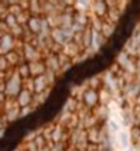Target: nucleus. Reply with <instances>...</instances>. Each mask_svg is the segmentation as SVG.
<instances>
[{
  "label": "nucleus",
  "mask_w": 140,
  "mask_h": 151,
  "mask_svg": "<svg viewBox=\"0 0 140 151\" xmlns=\"http://www.w3.org/2000/svg\"><path fill=\"white\" fill-rule=\"evenodd\" d=\"M80 102H81V104L87 109V110L93 111V110H95V109L100 104L99 91L92 89V88H84V89L81 91Z\"/></svg>",
  "instance_id": "f257e3e1"
},
{
  "label": "nucleus",
  "mask_w": 140,
  "mask_h": 151,
  "mask_svg": "<svg viewBox=\"0 0 140 151\" xmlns=\"http://www.w3.org/2000/svg\"><path fill=\"white\" fill-rule=\"evenodd\" d=\"M22 41H18L11 33H1L0 36V52L1 55H6L8 52H12L18 50Z\"/></svg>",
  "instance_id": "f03ea898"
},
{
  "label": "nucleus",
  "mask_w": 140,
  "mask_h": 151,
  "mask_svg": "<svg viewBox=\"0 0 140 151\" xmlns=\"http://www.w3.org/2000/svg\"><path fill=\"white\" fill-rule=\"evenodd\" d=\"M33 102H34V92L30 91V89L26 87L21 91V93L15 99V103L18 104L21 109L30 107V106H33Z\"/></svg>",
  "instance_id": "7ed1b4c3"
},
{
  "label": "nucleus",
  "mask_w": 140,
  "mask_h": 151,
  "mask_svg": "<svg viewBox=\"0 0 140 151\" xmlns=\"http://www.w3.org/2000/svg\"><path fill=\"white\" fill-rule=\"evenodd\" d=\"M44 63L47 66L48 72H54L56 74L62 73V68H60V62H59V56L58 54H54V52H48L44 55Z\"/></svg>",
  "instance_id": "20e7f679"
},
{
  "label": "nucleus",
  "mask_w": 140,
  "mask_h": 151,
  "mask_svg": "<svg viewBox=\"0 0 140 151\" xmlns=\"http://www.w3.org/2000/svg\"><path fill=\"white\" fill-rule=\"evenodd\" d=\"M110 8L107 6V1H93L91 7V14L92 17L100 18V19H107Z\"/></svg>",
  "instance_id": "39448f33"
},
{
  "label": "nucleus",
  "mask_w": 140,
  "mask_h": 151,
  "mask_svg": "<svg viewBox=\"0 0 140 151\" xmlns=\"http://www.w3.org/2000/svg\"><path fill=\"white\" fill-rule=\"evenodd\" d=\"M43 17H30L26 24V28L29 29V32L32 33L33 36H39L43 32Z\"/></svg>",
  "instance_id": "423d86ee"
},
{
  "label": "nucleus",
  "mask_w": 140,
  "mask_h": 151,
  "mask_svg": "<svg viewBox=\"0 0 140 151\" xmlns=\"http://www.w3.org/2000/svg\"><path fill=\"white\" fill-rule=\"evenodd\" d=\"M92 113H93V115H95V118L98 119V122L102 124V125H106V124L108 122V119H110V110H108V106L99 104Z\"/></svg>",
  "instance_id": "0eeeda50"
},
{
  "label": "nucleus",
  "mask_w": 140,
  "mask_h": 151,
  "mask_svg": "<svg viewBox=\"0 0 140 151\" xmlns=\"http://www.w3.org/2000/svg\"><path fill=\"white\" fill-rule=\"evenodd\" d=\"M29 66H30L32 78H34V77H40V76H44L45 73H47V66H45V63H44V59L32 62V63H29Z\"/></svg>",
  "instance_id": "6e6552de"
},
{
  "label": "nucleus",
  "mask_w": 140,
  "mask_h": 151,
  "mask_svg": "<svg viewBox=\"0 0 140 151\" xmlns=\"http://www.w3.org/2000/svg\"><path fill=\"white\" fill-rule=\"evenodd\" d=\"M92 41H93V30L91 26H88V28L84 30L83 39H81V45H83L84 52L91 51V48H92Z\"/></svg>",
  "instance_id": "1a4fd4ad"
},
{
  "label": "nucleus",
  "mask_w": 140,
  "mask_h": 151,
  "mask_svg": "<svg viewBox=\"0 0 140 151\" xmlns=\"http://www.w3.org/2000/svg\"><path fill=\"white\" fill-rule=\"evenodd\" d=\"M17 74L21 78L24 80V81H28V80L32 78V73H30V66H29L28 62H24L22 65H19L18 68L15 69Z\"/></svg>",
  "instance_id": "9d476101"
},
{
  "label": "nucleus",
  "mask_w": 140,
  "mask_h": 151,
  "mask_svg": "<svg viewBox=\"0 0 140 151\" xmlns=\"http://www.w3.org/2000/svg\"><path fill=\"white\" fill-rule=\"evenodd\" d=\"M118 142H120L121 147L126 150L128 147L132 146V142H131V135H129V132H125V131H121L118 133Z\"/></svg>",
  "instance_id": "9b49d317"
},
{
  "label": "nucleus",
  "mask_w": 140,
  "mask_h": 151,
  "mask_svg": "<svg viewBox=\"0 0 140 151\" xmlns=\"http://www.w3.org/2000/svg\"><path fill=\"white\" fill-rule=\"evenodd\" d=\"M1 22H4L6 24V26L8 28V30H11V29H14L15 26H18V19H17L15 15H12V14H10L8 12L7 15H4L3 18H1Z\"/></svg>",
  "instance_id": "f8f14e48"
},
{
  "label": "nucleus",
  "mask_w": 140,
  "mask_h": 151,
  "mask_svg": "<svg viewBox=\"0 0 140 151\" xmlns=\"http://www.w3.org/2000/svg\"><path fill=\"white\" fill-rule=\"evenodd\" d=\"M131 142H132V146H137L140 144V127H131Z\"/></svg>",
  "instance_id": "ddd939ff"
},
{
  "label": "nucleus",
  "mask_w": 140,
  "mask_h": 151,
  "mask_svg": "<svg viewBox=\"0 0 140 151\" xmlns=\"http://www.w3.org/2000/svg\"><path fill=\"white\" fill-rule=\"evenodd\" d=\"M114 28H116V24L108 22V21H104L103 29H102V35L104 36V39H106V40H107L108 37H110L113 33H114Z\"/></svg>",
  "instance_id": "4468645a"
},
{
  "label": "nucleus",
  "mask_w": 140,
  "mask_h": 151,
  "mask_svg": "<svg viewBox=\"0 0 140 151\" xmlns=\"http://www.w3.org/2000/svg\"><path fill=\"white\" fill-rule=\"evenodd\" d=\"M132 127H140V106L136 104L132 107Z\"/></svg>",
  "instance_id": "2eb2a0df"
},
{
  "label": "nucleus",
  "mask_w": 140,
  "mask_h": 151,
  "mask_svg": "<svg viewBox=\"0 0 140 151\" xmlns=\"http://www.w3.org/2000/svg\"><path fill=\"white\" fill-rule=\"evenodd\" d=\"M106 127H107V131L111 133V135L116 136L117 133H120V125L114 121V119H108V122L106 124Z\"/></svg>",
  "instance_id": "dca6fc26"
},
{
  "label": "nucleus",
  "mask_w": 140,
  "mask_h": 151,
  "mask_svg": "<svg viewBox=\"0 0 140 151\" xmlns=\"http://www.w3.org/2000/svg\"><path fill=\"white\" fill-rule=\"evenodd\" d=\"M48 96V91L44 92V93H37L34 95V102H33V106L34 107H39L40 104H43L45 102V98Z\"/></svg>",
  "instance_id": "f3484780"
},
{
  "label": "nucleus",
  "mask_w": 140,
  "mask_h": 151,
  "mask_svg": "<svg viewBox=\"0 0 140 151\" xmlns=\"http://www.w3.org/2000/svg\"><path fill=\"white\" fill-rule=\"evenodd\" d=\"M34 106H30V107H26V109H22V111H21V118H24V117H26L28 114H30V113L34 110Z\"/></svg>",
  "instance_id": "a211bd4d"
},
{
  "label": "nucleus",
  "mask_w": 140,
  "mask_h": 151,
  "mask_svg": "<svg viewBox=\"0 0 140 151\" xmlns=\"http://www.w3.org/2000/svg\"><path fill=\"white\" fill-rule=\"evenodd\" d=\"M67 151H81V150H78L77 147H73V146H69V147H67Z\"/></svg>",
  "instance_id": "6ab92c4d"
},
{
  "label": "nucleus",
  "mask_w": 140,
  "mask_h": 151,
  "mask_svg": "<svg viewBox=\"0 0 140 151\" xmlns=\"http://www.w3.org/2000/svg\"><path fill=\"white\" fill-rule=\"evenodd\" d=\"M125 151H136V148H135V146H131V147H128Z\"/></svg>",
  "instance_id": "aec40b11"
}]
</instances>
